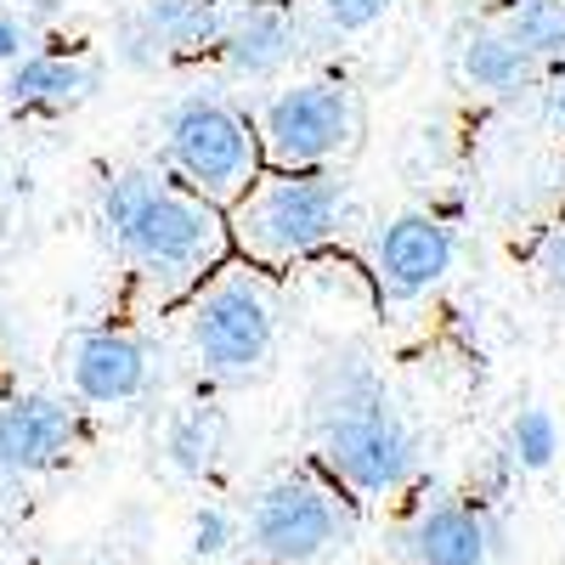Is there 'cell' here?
Segmentation results:
<instances>
[{
    "instance_id": "6da1fadb",
    "label": "cell",
    "mask_w": 565,
    "mask_h": 565,
    "mask_svg": "<svg viewBox=\"0 0 565 565\" xmlns=\"http://www.w3.org/2000/svg\"><path fill=\"white\" fill-rule=\"evenodd\" d=\"M103 232L136 266V277L153 282L159 300L193 295L232 255L226 210L199 199L193 186L141 175V170H125L103 186Z\"/></svg>"
},
{
    "instance_id": "7a4b0ae2",
    "label": "cell",
    "mask_w": 565,
    "mask_h": 565,
    "mask_svg": "<svg viewBox=\"0 0 565 565\" xmlns=\"http://www.w3.org/2000/svg\"><path fill=\"white\" fill-rule=\"evenodd\" d=\"M317 424H322V463L334 476L362 492L385 498L413 481L418 469V436L413 424L391 407L380 373L356 356H334L317 391Z\"/></svg>"
},
{
    "instance_id": "3957f363",
    "label": "cell",
    "mask_w": 565,
    "mask_h": 565,
    "mask_svg": "<svg viewBox=\"0 0 565 565\" xmlns=\"http://www.w3.org/2000/svg\"><path fill=\"white\" fill-rule=\"evenodd\" d=\"M351 199L345 181L328 170H260L255 186L226 204L232 255H244L260 271H282L295 260H311L345 232Z\"/></svg>"
},
{
    "instance_id": "277c9868",
    "label": "cell",
    "mask_w": 565,
    "mask_h": 565,
    "mask_svg": "<svg viewBox=\"0 0 565 565\" xmlns=\"http://www.w3.org/2000/svg\"><path fill=\"white\" fill-rule=\"evenodd\" d=\"M186 340L204 373L215 380H249L277 351V300L260 266H215L186 311Z\"/></svg>"
},
{
    "instance_id": "5b68a950",
    "label": "cell",
    "mask_w": 565,
    "mask_h": 565,
    "mask_svg": "<svg viewBox=\"0 0 565 565\" xmlns=\"http://www.w3.org/2000/svg\"><path fill=\"white\" fill-rule=\"evenodd\" d=\"M164 159H170V175L181 186H193L199 199H210L215 210L238 204L255 175L266 170L260 164V136L255 125L226 108L221 97H181L170 114H164Z\"/></svg>"
},
{
    "instance_id": "8992f818",
    "label": "cell",
    "mask_w": 565,
    "mask_h": 565,
    "mask_svg": "<svg viewBox=\"0 0 565 565\" xmlns=\"http://www.w3.org/2000/svg\"><path fill=\"white\" fill-rule=\"evenodd\" d=\"M260 164L266 170H322L334 164L356 136V103L334 79H300L266 103L260 125Z\"/></svg>"
},
{
    "instance_id": "52a82bcc",
    "label": "cell",
    "mask_w": 565,
    "mask_h": 565,
    "mask_svg": "<svg viewBox=\"0 0 565 565\" xmlns=\"http://www.w3.org/2000/svg\"><path fill=\"white\" fill-rule=\"evenodd\" d=\"M340 532H345V514H340L334 492L306 476L271 481L249 514V543L271 565H311L340 543Z\"/></svg>"
},
{
    "instance_id": "ba28073f",
    "label": "cell",
    "mask_w": 565,
    "mask_h": 565,
    "mask_svg": "<svg viewBox=\"0 0 565 565\" xmlns=\"http://www.w3.org/2000/svg\"><path fill=\"white\" fill-rule=\"evenodd\" d=\"M452 255H458L452 226H441L436 215L407 210V215L385 221V232L373 238V277H380V295H391V300L430 295L452 271Z\"/></svg>"
},
{
    "instance_id": "9c48e42d",
    "label": "cell",
    "mask_w": 565,
    "mask_h": 565,
    "mask_svg": "<svg viewBox=\"0 0 565 565\" xmlns=\"http://www.w3.org/2000/svg\"><path fill=\"white\" fill-rule=\"evenodd\" d=\"M148 345L125 328H90V334L74 340L68 351V380L79 391V402L90 407H119V402H136L148 391Z\"/></svg>"
},
{
    "instance_id": "30bf717a",
    "label": "cell",
    "mask_w": 565,
    "mask_h": 565,
    "mask_svg": "<svg viewBox=\"0 0 565 565\" xmlns=\"http://www.w3.org/2000/svg\"><path fill=\"white\" fill-rule=\"evenodd\" d=\"M79 441V413L57 396H23L0 407V481H23Z\"/></svg>"
},
{
    "instance_id": "8fae6325",
    "label": "cell",
    "mask_w": 565,
    "mask_h": 565,
    "mask_svg": "<svg viewBox=\"0 0 565 565\" xmlns=\"http://www.w3.org/2000/svg\"><path fill=\"white\" fill-rule=\"evenodd\" d=\"M215 52L226 57L232 74L244 79H271L282 63L300 52V23L282 0H244L238 12H226V34Z\"/></svg>"
},
{
    "instance_id": "7c38bea8",
    "label": "cell",
    "mask_w": 565,
    "mask_h": 565,
    "mask_svg": "<svg viewBox=\"0 0 565 565\" xmlns=\"http://www.w3.org/2000/svg\"><path fill=\"white\" fill-rule=\"evenodd\" d=\"M402 554L407 565H487L492 526L476 503H436L407 526Z\"/></svg>"
},
{
    "instance_id": "4fadbf2b",
    "label": "cell",
    "mask_w": 565,
    "mask_h": 565,
    "mask_svg": "<svg viewBox=\"0 0 565 565\" xmlns=\"http://www.w3.org/2000/svg\"><path fill=\"white\" fill-rule=\"evenodd\" d=\"M90 90H97V74H90L79 57H57V52H34L18 57L12 79H7V103L29 108V114H68L79 108Z\"/></svg>"
},
{
    "instance_id": "5bb4252c",
    "label": "cell",
    "mask_w": 565,
    "mask_h": 565,
    "mask_svg": "<svg viewBox=\"0 0 565 565\" xmlns=\"http://www.w3.org/2000/svg\"><path fill=\"white\" fill-rule=\"evenodd\" d=\"M141 23L170 57H199L215 52L226 34V0H141Z\"/></svg>"
},
{
    "instance_id": "9a60e30c",
    "label": "cell",
    "mask_w": 565,
    "mask_h": 565,
    "mask_svg": "<svg viewBox=\"0 0 565 565\" xmlns=\"http://www.w3.org/2000/svg\"><path fill=\"white\" fill-rule=\"evenodd\" d=\"M458 74L476 85V90H487V97H514V90L532 85L537 63L503 29H487V34H469L458 45Z\"/></svg>"
},
{
    "instance_id": "2e32d148",
    "label": "cell",
    "mask_w": 565,
    "mask_h": 565,
    "mask_svg": "<svg viewBox=\"0 0 565 565\" xmlns=\"http://www.w3.org/2000/svg\"><path fill=\"white\" fill-rule=\"evenodd\" d=\"M221 436H226V424H221L215 407H181L170 418V430H164L170 469H175V476H186V481H199L204 469L215 463V452H221Z\"/></svg>"
},
{
    "instance_id": "e0dca14e",
    "label": "cell",
    "mask_w": 565,
    "mask_h": 565,
    "mask_svg": "<svg viewBox=\"0 0 565 565\" xmlns=\"http://www.w3.org/2000/svg\"><path fill=\"white\" fill-rule=\"evenodd\" d=\"M503 34L532 63H565V0H514L503 12Z\"/></svg>"
},
{
    "instance_id": "ac0fdd59",
    "label": "cell",
    "mask_w": 565,
    "mask_h": 565,
    "mask_svg": "<svg viewBox=\"0 0 565 565\" xmlns=\"http://www.w3.org/2000/svg\"><path fill=\"white\" fill-rule=\"evenodd\" d=\"M509 458L526 469V476H543V469L559 458V424L548 407H521L509 424Z\"/></svg>"
},
{
    "instance_id": "d6986e66",
    "label": "cell",
    "mask_w": 565,
    "mask_h": 565,
    "mask_svg": "<svg viewBox=\"0 0 565 565\" xmlns=\"http://www.w3.org/2000/svg\"><path fill=\"white\" fill-rule=\"evenodd\" d=\"M114 57L130 68V74H159L164 63H170V52H164V45L153 40V29L148 23H141L136 12L114 29Z\"/></svg>"
},
{
    "instance_id": "ffe728a7",
    "label": "cell",
    "mask_w": 565,
    "mask_h": 565,
    "mask_svg": "<svg viewBox=\"0 0 565 565\" xmlns=\"http://www.w3.org/2000/svg\"><path fill=\"white\" fill-rule=\"evenodd\" d=\"M232 537H238V521L221 509V503H204L199 514H193V554L199 559H215V554H226L232 548Z\"/></svg>"
},
{
    "instance_id": "44dd1931",
    "label": "cell",
    "mask_w": 565,
    "mask_h": 565,
    "mask_svg": "<svg viewBox=\"0 0 565 565\" xmlns=\"http://www.w3.org/2000/svg\"><path fill=\"white\" fill-rule=\"evenodd\" d=\"M532 266H537V282H543V289H548L554 300H565V221H554L543 238H537Z\"/></svg>"
},
{
    "instance_id": "7402d4cb",
    "label": "cell",
    "mask_w": 565,
    "mask_h": 565,
    "mask_svg": "<svg viewBox=\"0 0 565 565\" xmlns=\"http://www.w3.org/2000/svg\"><path fill=\"white\" fill-rule=\"evenodd\" d=\"M317 7H322V18L334 23L340 34H362V29L380 23L396 0H317Z\"/></svg>"
},
{
    "instance_id": "603a6c76",
    "label": "cell",
    "mask_w": 565,
    "mask_h": 565,
    "mask_svg": "<svg viewBox=\"0 0 565 565\" xmlns=\"http://www.w3.org/2000/svg\"><path fill=\"white\" fill-rule=\"evenodd\" d=\"M23 45H29V29H23L12 12H0V63H18Z\"/></svg>"
},
{
    "instance_id": "cb8c5ba5",
    "label": "cell",
    "mask_w": 565,
    "mask_h": 565,
    "mask_svg": "<svg viewBox=\"0 0 565 565\" xmlns=\"http://www.w3.org/2000/svg\"><path fill=\"white\" fill-rule=\"evenodd\" d=\"M554 125H559V130H565V79H559V85H554Z\"/></svg>"
}]
</instances>
